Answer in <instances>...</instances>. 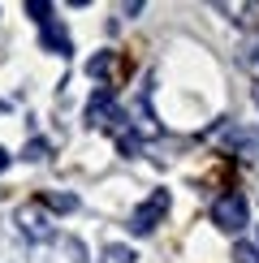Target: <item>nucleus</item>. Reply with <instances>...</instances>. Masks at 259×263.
<instances>
[{
    "instance_id": "f257e3e1",
    "label": "nucleus",
    "mask_w": 259,
    "mask_h": 263,
    "mask_svg": "<svg viewBox=\"0 0 259 263\" xmlns=\"http://www.w3.org/2000/svg\"><path fill=\"white\" fill-rule=\"evenodd\" d=\"M246 220H251V207H246V194L237 190H225L220 199L212 203V224L220 229V233H242Z\"/></svg>"
},
{
    "instance_id": "f03ea898",
    "label": "nucleus",
    "mask_w": 259,
    "mask_h": 263,
    "mask_svg": "<svg viewBox=\"0 0 259 263\" xmlns=\"http://www.w3.org/2000/svg\"><path fill=\"white\" fill-rule=\"evenodd\" d=\"M173 207V194L169 190H151L143 203L134 207V216H130V233H138V237H147L151 229H156L160 220H164V212Z\"/></svg>"
},
{
    "instance_id": "7ed1b4c3",
    "label": "nucleus",
    "mask_w": 259,
    "mask_h": 263,
    "mask_svg": "<svg viewBox=\"0 0 259 263\" xmlns=\"http://www.w3.org/2000/svg\"><path fill=\"white\" fill-rule=\"evenodd\" d=\"M86 125H113V129H125V112L117 108V95L100 86V91L91 95V104H86Z\"/></svg>"
},
{
    "instance_id": "20e7f679",
    "label": "nucleus",
    "mask_w": 259,
    "mask_h": 263,
    "mask_svg": "<svg viewBox=\"0 0 259 263\" xmlns=\"http://www.w3.org/2000/svg\"><path fill=\"white\" fill-rule=\"evenodd\" d=\"M17 229L26 242H52V216L43 203H26L17 207Z\"/></svg>"
},
{
    "instance_id": "39448f33",
    "label": "nucleus",
    "mask_w": 259,
    "mask_h": 263,
    "mask_svg": "<svg viewBox=\"0 0 259 263\" xmlns=\"http://www.w3.org/2000/svg\"><path fill=\"white\" fill-rule=\"evenodd\" d=\"M39 43H43V52H57V57H69V52H73V43H69V30H65L57 17H52L48 26H39Z\"/></svg>"
},
{
    "instance_id": "423d86ee",
    "label": "nucleus",
    "mask_w": 259,
    "mask_h": 263,
    "mask_svg": "<svg viewBox=\"0 0 259 263\" xmlns=\"http://www.w3.org/2000/svg\"><path fill=\"white\" fill-rule=\"evenodd\" d=\"M43 207H48V212H78V194L52 190V194H43Z\"/></svg>"
},
{
    "instance_id": "0eeeda50",
    "label": "nucleus",
    "mask_w": 259,
    "mask_h": 263,
    "mask_svg": "<svg viewBox=\"0 0 259 263\" xmlns=\"http://www.w3.org/2000/svg\"><path fill=\"white\" fill-rule=\"evenodd\" d=\"M100 259H104V263H134V250L121 246V242H113V246H104Z\"/></svg>"
},
{
    "instance_id": "6e6552de",
    "label": "nucleus",
    "mask_w": 259,
    "mask_h": 263,
    "mask_svg": "<svg viewBox=\"0 0 259 263\" xmlns=\"http://www.w3.org/2000/svg\"><path fill=\"white\" fill-rule=\"evenodd\" d=\"M108 69H113V52H100V57L86 61V73H91V78H104Z\"/></svg>"
},
{
    "instance_id": "1a4fd4ad",
    "label": "nucleus",
    "mask_w": 259,
    "mask_h": 263,
    "mask_svg": "<svg viewBox=\"0 0 259 263\" xmlns=\"http://www.w3.org/2000/svg\"><path fill=\"white\" fill-rule=\"evenodd\" d=\"M26 13L35 17L39 26H48V22H52V5H48V0H26Z\"/></svg>"
},
{
    "instance_id": "9d476101",
    "label": "nucleus",
    "mask_w": 259,
    "mask_h": 263,
    "mask_svg": "<svg viewBox=\"0 0 259 263\" xmlns=\"http://www.w3.org/2000/svg\"><path fill=\"white\" fill-rule=\"evenodd\" d=\"M48 142H43V138H30L26 142V151H22V160H30V164H39V160H48Z\"/></svg>"
},
{
    "instance_id": "9b49d317",
    "label": "nucleus",
    "mask_w": 259,
    "mask_h": 263,
    "mask_svg": "<svg viewBox=\"0 0 259 263\" xmlns=\"http://www.w3.org/2000/svg\"><path fill=\"white\" fill-rule=\"evenodd\" d=\"M233 263H259V250L251 242H237L233 246Z\"/></svg>"
},
{
    "instance_id": "f8f14e48",
    "label": "nucleus",
    "mask_w": 259,
    "mask_h": 263,
    "mask_svg": "<svg viewBox=\"0 0 259 263\" xmlns=\"http://www.w3.org/2000/svg\"><path fill=\"white\" fill-rule=\"evenodd\" d=\"M246 65H251V69H255V73H259V39H255V43H251V48H246Z\"/></svg>"
},
{
    "instance_id": "ddd939ff",
    "label": "nucleus",
    "mask_w": 259,
    "mask_h": 263,
    "mask_svg": "<svg viewBox=\"0 0 259 263\" xmlns=\"http://www.w3.org/2000/svg\"><path fill=\"white\" fill-rule=\"evenodd\" d=\"M9 160H13V156H9V151H5V147H0V173H5V168H9Z\"/></svg>"
},
{
    "instance_id": "4468645a",
    "label": "nucleus",
    "mask_w": 259,
    "mask_h": 263,
    "mask_svg": "<svg viewBox=\"0 0 259 263\" xmlns=\"http://www.w3.org/2000/svg\"><path fill=\"white\" fill-rule=\"evenodd\" d=\"M251 95H255V104H259V82H255V91H251Z\"/></svg>"
}]
</instances>
